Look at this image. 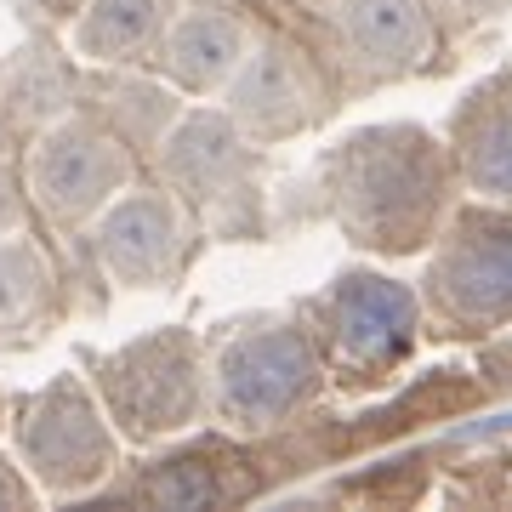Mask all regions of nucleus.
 <instances>
[{
  "instance_id": "nucleus-1",
  "label": "nucleus",
  "mask_w": 512,
  "mask_h": 512,
  "mask_svg": "<svg viewBox=\"0 0 512 512\" xmlns=\"http://www.w3.org/2000/svg\"><path fill=\"white\" fill-rule=\"evenodd\" d=\"M23 450L35 456V467L52 478V484H86V478L103 473V461H109L103 427H97L92 404L80 399L74 387H52V393L35 404V416L23 421Z\"/></svg>"
},
{
  "instance_id": "nucleus-2",
  "label": "nucleus",
  "mask_w": 512,
  "mask_h": 512,
  "mask_svg": "<svg viewBox=\"0 0 512 512\" xmlns=\"http://www.w3.org/2000/svg\"><path fill=\"white\" fill-rule=\"evenodd\" d=\"M120 171L126 160L114 154V143H103L97 131H57L52 143L40 148V165H35V183H40V200L46 211L57 217H80V211H92L114 183H120Z\"/></svg>"
},
{
  "instance_id": "nucleus-3",
  "label": "nucleus",
  "mask_w": 512,
  "mask_h": 512,
  "mask_svg": "<svg viewBox=\"0 0 512 512\" xmlns=\"http://www.w3.org/2000/svg\"><path fill=\"white\" fill-rule=\"evenodd\" d=\"M171 239H177V228H171V211H165L160 200H131L109 217L103 251H109L114 274L154 279L165 262H171Z\"/></svg>"
},
{
  "instance_id": "nucleus-4",
  "label": "nucleus",
  "mask_w": 512,
  "mask_h": 512,
  "mask_svg": "<svg viewBox=\"0 0 512 512\" xmlns=\"http://www.w3.org/2000/svg\"><path fill=\"white\" fill-rule=\"evenodd\" d=\"M228 57H234V35H228V23L188 18L183 29L171 35V69L183 74L188 86H211Z\"/></svg>"
},
{
  "instance_id": "nucleus-5",
  "label": "nucleus",
  "mask_w": 512,
  "mask_h": 512,
  "mask_svg": "<svg viewBox=\"0 0 512 512\" xmlns=\"http://www.w3.org/2000/svg\"><path fill=\"white\" fill-rule=\"evenodd\" d=\"M148 29H154V0H97V12L80 29V46L92 57H114L131 52Z\"/></svg>"
},
{
  "instance_id": "nucleus-6",
  "label": "nucleus",
  "mask_w": 512,
  "mask_h": 512,
  "mask_svg": "<svg viewBox=\"0 0 512 512\" xmlns=\"http://www.w3.org/2000/svg\"><path fill=\"white\" fill-rule=\"evenodd\" d=\"M40 285H46V279H40L35 251L6 245V251H0V330L29 319V308L40 302Z\"/></svg>"
},
{
  "instance_id": "nucleus-7",
  "label": "nucleus",
  "mask_w": 512,
  "mask_h": 512,
  "mask_svg": "<svg viewBox=\"0 0 512 512\" xmlns=\"http://www.w3.org/2000/svg\"><path fill=\"white\" fill-rule=\"evenodd\" d=\"M0 501H29V490L12 484V467H6V461H0Z\"/></svg>"
},
{
  "instance_id": "nucleus-8",
  "label": "nucleus",
  "mask_w": 512,
  "mask_h": 512,
  "mask_svg": "<svg viewBox=\"0 0 512 512\" xmlns=\"http://www.w3.org/2000/svg\"><path fill=\"white\" fill-rule=\"evenodd\" d=\"M0 222H6V200H0Z\"/></svg>"
},
{
  "instance_id": "nucleus-9",
  "label": "nucleus",
  "mask_w": 512,
  "mask_h": 512,
  "mask_svg": "<svg viewBox=\"0 0 512 512\" xmlns=\"http://www.w3.org/2000/svg\"><path fill=\"white\" fill-rule=\"evenodd\" d=\"M57 6H63V0H57Z\"/></svg>"
}]
</instances>
